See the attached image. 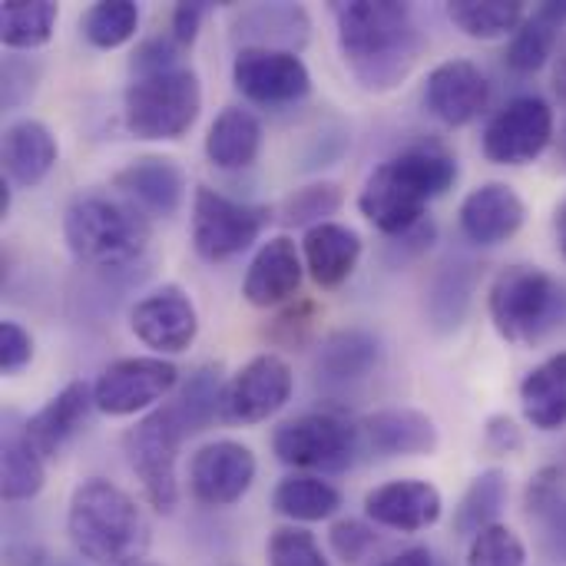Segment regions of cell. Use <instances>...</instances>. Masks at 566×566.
<instances>
[{
  "label": "cell",
  "mask_w": 566,
  "mask_h": 566,
  "mask_svg": "<svg viewBox=\"0 0 566 566\" xmlns=\"http://www.w3.org/2000/svg\"><path fill=\"white\" fill-rule=\"evenodd\" d=\"M332 13L342 60L365 93H391L415 73L424 53V33L408 3L348 0L332 3Z\"/></svg>",
  "instance_id": "1"
},
{
  "label": "cell",
  "mask_w": 566,
  "mask_h": 566,
  "mask_svg": "<svg viewBox=\"0 0 566 566\" xmlns=\"http://www.w3.org/2000/svg\"><path fill=\"white\" fill-rule=\"evenodd\" d=\"M461 176L458 159L438 146H411L381 166H375L358 192V212L388 239L411 226H418L434 199H441L448 189H454Z\"/></svg>",
  "instance_id": "2"
},
{
  "label": "cell",
  "mask_w": 566,
  "mask_h": 566,
  "mask_svg": "<svg viewBox=\"0 0 566 566\" xmlns=\"http://www.w3.org/2000/svg\"><path fill=\"white\" fill-rule=\"evenodd\" d=\"M66 534L73 551L96 566L139 564L149 551L146 514L123 488L103 478H90L70 494Z\"/></svg>",
  "instance_id": "3"
},
{
  "label": "cell",
  "mask_w": 566,
  "mask_h": 566,
  "mask_svg": "<svg viewBox=\"0 0 566 566\" xmlns=\"http://www.w3.org/2000/svg\"><path fill=\"white\" fill-rule=\"evenodd\" d=\"M63 239L80 265L116 272L143 259L153 222L119 192H80L63 212Z\"/></svg>",
  "instance_id": "4"
},
{
  "label": "cell",
  "mask_w": 566,
  "mask_h": 566,
  "mask_svg": "<svg viewBox=\"0 0 566 566\" xmlns=\"http://www.w3.org/2000/svg\"><path fill=\"white\" fill-rule=\"evenodd\" d=\"M488 315L504 342L534 348L566 318V289L541 265H507L488 289Z\"/></svg>",
  "instance_id": "5"
},
{
  "label": "cell",
  "mask_w": 566,
  "mask_h": 566,
  "mask_svg": "<svg viewBox=\"0 0 566 566\" xmlns=\"http://www.w3.org/2000/svg\"><path fill=\"white\" fill-rule=\"evenodd\" d=\"M202 109V83L192 66L133 76L123 93L126 133L146 143L182 139Z\"/></svg>",
  "instance_id": "6"
},
{
  "label": "cell",
  "mask_w": 566,
  "mask_h": 566,
  "mask_svg": "<svg viewBox=\"0 0 566 566\" xmlns=\"http://www.w3.org/2000/svg\"><path fill=\"white\" fill-rule=\"evenodd\" d=\"M189 438L186 424L179 421L172 405H159L156 411L143 415L123 434V454L129 471L136 474L146 504L156 514H172L179 504V448Z\"/></svg>",
  "instance_id": "7"
},
{
  "label": "cell",
  "mask_w": 566,
  "mask_h": 566,
  "mask_svg": "<svg viewBox=\"0 0 566 566\" xmlns=\"http://www.w3.org/2000/svg\"><path fill=\"white\" fill-rule=\"evenodd\" d=\"M361 424L338 411H308L289 418L272 434V454L302 474H342L361 451Z\"/></svg>",
  "instance_id": "8"
},
{
  "label": "cell",
  "mask_w": 566,
  "mask_h": 566,
  "mask_svg": "<svg viewBox=\"0 0 566 566\" xmlns=\"http://www.w3.org/2000/svg\"><path fill=\"white\" fill-rule=\"evenodd\" d=\"M272 209L262 202H239L212 186H196L192 192V249L202 262H229L252 249Z\"/></svg>",
  "instance_id": "9"
},
{
  "label": "cell",
  "mask_w": 566,
  "mask_h": 566,
  "mask_svg": "<svg viewBox=\"0 0 566 566\" xmlns=\"http://www.w3.org/2000/svg\"><path fill=\"white\" fill-rule=\"evenodd\" d=\"M179 385V368L163 355H136L106 365L93 385L96 411L109 418H129L139 411H156L163 398Z\"/></svg>",
  "instance_id": "10"
},
{
  "label": "cell",
  "mask_w": 566,
  "mask_h": 566,
  "mask_svg": "<svg viewBox=\"0 0 566 566\" xmlns=\"http://www.w3.org/2000/svg\"><path fill=\"white\" fill-rule=\"evenodd\" d=\"M554 139V109L544 96L524 93L507 99L484 126L481 149L497 166H531Z\"/></svg>",
  "instance_id": "11"
},
{
  "label": "cell",
  "mask_w": 566,
  "mask_h": 566,
  "mask_svg": "<svg viewBox=\"0 0 566 566\" xmlns=\"http://www.w3.org/2000/svg\"><path fill=\"white\" fill-rule=\"evenodd\" d=\"M292 388H295V375L285 358H279L272 352L255 355L226 381L219 421L235 424V428L262 424L289 405Z\"/></svg>",
  "instance_id": "12"
},
{
  "label": "cell",
  "mask_w": 566,
  "mask_h": 566,
  "mask_svg": "<svg viewBox=\"0 0 566 566\" xmlns=\"http://www.w3.org/2000/svg\"><path fill=\"white\" fill-rule=\"evenodd\" d=\"M232 83L249 103L265 109L298 106L312 93V73L298 53L262 50V46L235 50Z\"/></svg>",
  "instance_id": "13"
},
{
  "label": "cell",
  "mask_w": 566,
  "mask_h": 566,
  "mask_svg": "<svg viewBox=\"0 0 566 566\" xmlns=\"http://www.w3.org/2000/svg\"><path fill=\"white\" fill-rule=\"evenodd\" d=\"M255 454L239 441H209L189 461V494L202 507L239 504L255 481Z\"/></svg>",
  "instance_id": "14"
},
{
  "label": "cell",
  "mask_w": 566,
  "mask_h": 566,
  "mask_svg": "<svg viewBox=\"0 0 566 566\" xmlns=\"http://www.w3.org/2000/svg\"><path fill=\"white\" fill-rule=\"evenodd\" d=\"M129 328L156 355H182L199 335V312L179 285H159L133 305Z\"/></svg>",
  "instance_id": "15"
},
{
  "label": "cell",
  "mask_w": 566,
  "mask_h": 566,
  "mask_svg": "<svg viewBox=\"0 0 566 566\" xmlns=\"http://www.w3.org/2000/svg\"><path fill=\"white\" fill-rule=\"evenodd\" d=\"M488 103H491V80L478 63L458 56V60L438 63L428 73L424 106L438 123L461 129L474 123L488 109Z\"/></svg>",
  "instance_id": "16"
},
{
  "label": "cell",
  "mask_w": 566,
  "mask_h": 566,
  "mask_svg": "<svg viewBox=\"0 0 566 566\" xmlns=\"http://www.w3.org/2000/svg\"><path fill=\"white\" fill-rule=\"evenodd\" d=\"M109 186L149 219H172L189 192L186 169L169 156H139L113 172Z\"/></svg>",
  "instance_id": "17"
},
{
  "label": "cell",
  "mask_w": 566,
  "mask_h": 566,
  "mask_svg": "<svg viewBox=\"0 0 566 566\" xmlns=\"http://www.w3.org/2000/svg\"><path fill=\"white\" fill-rule=\"evenodd\" d=\"M305 279V259L302 245L289 235H275L259 245L252 255L245 279H242V298L252 308H279L292 302Z\"/></svg>",
  "instance_id": "18"
},
{
  "label": "cell",
  "mask_w": 566,
  "mask_h": 566,
  "mask_svg": "<svg viewBox=\"0 0 566 566\" xmlns=\"http://www.w3.org/2000/svg\"><path fill=\"white\" fill-rule=\"evenodd\" d=\"M441 514H444V497L431 481L405 478V481L378 484L375 491L365 494V517L375 527H388L398 534L428 531L441 521Z\"/></svg>",
  "instance_id": "19"
},
{
  "label": "cell",
  "mask_w": 566,
  "mask_h": 566,
  "mask_svg": "<svg viewBox=\"0 0 566 566\" xmlns=\"http://www.w3.org/2000/svg\"><path fill=\"white\" fill-rule=\"evenodd\" d=\"M458 222L468 242L481 249H494L511 242L524 222H527V206L517 196L514 186L507 182H484L471 189L458 209Z\"/></svg>",
  "instance_id": "20"
},
{
  "label": "cell",
  "mask_w": 566,
  "mask_h": 566,
  "mask_svg": "<svg viewBox=\"0 0 566 566\" xmlns=\"http://www.w3.org/2000/svg\"><path fill=\"white\" fill-rule=\"evenodd\" d=\"M96 408V398H93V385L86 381H70L63 391H56L27 424H23V434L27 441L36 448V454L43 461H56L70 444L73 438L90 424V415Z\"/></svg>",
  "instance_id": "21"
},
{
  "label": "cell",
  "mask_w": 566,
  "mask_h": 566,
  "mask_svg": "<svg viewBox=\"0 0 566 566\" xmlns=\"http://www.w3.org/2000/svg\"><path fill=\"white\" fill-rule=\"evenodd\" d=\"M232 40L239 50H285L302 53L312 40V17L298 3H252L232 17Z\"/></svg>",
  "instance_id": "22"
},
{
  "label": "cell",
  "mask_w": 566,
  "mask_h": 566,
  "mask_svg": "<svg viewBox=\"0 0 566 566\" xmlns=\"http://www.w3.org/2000/svg\"><path fill=\"white\" fill-rule=\"evenodd\" d=\"M361 441L381 458H424L438 451V424L418 408H378L361 418Z\"/></svg>",
  "instance_id": "23"
},
{
  "label": "cell",
  "mask_w": 566,
  "mask_h": 566,
  "mask_svg": "<svg viewBox=\"0 0 566 566\" xmlns=\"http://www.w3.org/2000/svg\"><path fill=\"white\" fill-rule=\"evenodd\" d=\"M0 156H3V179H10L20 189H36L53 172L60 159V143L46 123L23 116L3 129Z\"/></svg>",
  "instance_id": "24"
},
{
  "label": "cell",
  "mask_w": 566,
  "mask_h": 566,
  "mask_svg": "<svg viewBox=\"0 0 566 566\" xmlns=\"http://www.w3.org/2000/svg\"><path fill=\"white\" fill-rule=\"evenodd\" d=\"M361 252H365L361 235L345 222H322V226H315V229H308L302 235L305 272L325 292L345 285L355 275V269L361 262Z\"/></svg>",
  "instance_id": "25"
},
{
  "label": "cell",
  "mask_w": 566,
  "mask_h": 566,
  "mask_svg": "<svg viewBox=\"0 0 566 566\" xmlns=\"http://www.w3.org/2000/svg\"><path fill=\"white\" fill-rule=\"evenodd\" d=\"M381 361V342L368 328L332 332L315 352V378L328 388H345L368 378Z\"/></svg>",
  "instance_id": "26"
},
{
  "label": "cell",
  "mask_w": 566,
  "mask_h": 566,
  "mask_svg": "<svg viewBox=\"0 0 566 566\" xmlns=\"http://www.w3.org/2000/svg\"><path fill=\"white\" fill-rule=\"evenodd\" d=\"M262 119L249 106H226L206 133V156L216 169H249L262 153Z\"/></svg>",
  "instance_id": "27"
},
{
  "label": "cell",
  "mask_w": 566,
  "mask_h": 566,
  "mask_svg": "<svg viewBox=\"0 0 566 566\" xmlns=\"http://www.w3.org/2000/svg\"><path fill=\"white\" fill-rule=\"evenodd\" d=\"M564 30L566 0H547L541 7H534V13H527V20L507 43V66L514 73L544 70L554 60V53L564 40Z\"/></svg>",
  "instance_id": "28"
},
{
  "label": "cell",
  "mask_w": 566,
  "mask_h": 566,
  "mask_svg": "<svg viewBox=\"0 0 566 566\" xmlns=\"http://www.w3.org/2000/svg\"><path fill=\"white\" fill-rule=\"evenodd\" d=\"M521 408L524 418L551 434V431H564L566 428V352L551 355L547 361H541L537 368L527 371V378L521 381Z\"/></svg>",
  "instance_id": "29"
},
{
  "label": "cell",
  "mask_w": 566,
  "mask_h": 566,
  "mask_svg": "<svg viewBox=\"0 0 566 566\" xmlns=\"http://www.w3.org/2000/svg\"><path fill=\"white\" fill-rule=\"evenodd\" d=\"M478 292V265L468 259H451L438 269L428 289V322L434 332H458L471 312Z\"/></svg>",
  "instance_id": "30"
},
{
  "label": "cell",
  "mask_w": 566,
  "mask_h": 566,
  "mask_svg": "<svg viewBox=\"0 0 566 566\" xmlns=\"http://www.w3.org/2000/svg\"><path fill=\"white\" fill-rule=\"evenodd\" d=\"M272 511L292 524H318L342 511V491L318 474H289L272 491Z\"/></svg>",
  "instance_id": "31"
},
{
  "label": "cell",
  "mask_w": 566,
  "mask_h": 566,
  "mask_svg": "<svg viewBox=\"0 0 566 566\" xmlns=\"http://www.w3.org/2000/svg\"><path fill=\"white\" fill-rule=\"evenodd\" d=\"M444 13L471 40L514 36L527 20L524 0H451Z\"/></svg>",
  "instance_id": "32"
},
{
  "label": "cell",
  "mask_w": 566,
  "mask_h": 566,
  "mask_svg": "<svg viewBox=\"0 0 566 566\" xmlns=\"http://www.w3.org/2000/svg\"><path fill=\"white\" fill-rule=\"evenodd\" d=\"M507 504V474L497 468L481 471L468 491L461 494L458 507H454V534L464 541H474L478 534H484L488 527L501 524V511Z\"/></svg>",
  "instance_id": "33"
},
{
  "label": "cell",
  "mask_w": 566,
  "mask_h": 566,
  "mask_svg": "<svg viewBox=\"0 0 566 566\" xmlns=\"http://www.w3.org/2000/svg\"><path fill=\"white\" fill-rule=\"evenodd\" d=\"M46 461L27 441L23 431H10L0 448V494L7 504L33 501L46 484Z\"/></svg>",
  "instance_id": "34"
},
{
  "label": "cell",
  "mask_w": 566,
  "mask_h": 566,
  "mask_svg": "<svg viewBox=\"0 0 566 566\" xmlns=\"http://www.w3.org/2000/svg\"><path fill=\"white\" fill-rule=\"evenodd\" d=\"M60 20L53 0H3L0 3V40L10 50H40L50 43Z\"/></svg>",
  "instance_id": "35"
},
{
  "label": "cell",
  "mask_w": 566,
  "mask_h": 566,
  "mask_svg": "<svg viewBox=\"0 0 566 566\" xmlns=\"http://www.w3.org/2000/svg\"><path fill=\"white\" fill-rule=\"evenodd\" d=\"M222 391H226V378H222V365L209 361L199 365L179 388L176 401H169L179 415V421L186 424L189 434L206 431L216 418H219V405H222Z\"/></svg>",
  "instance_id": "36"
},
{
  "label": "cell",
  "mask_w": 566,
  "mask_h": 566,
  "mask_svg": "<svg viewBox=\"0 0 566 566\" xmlns=\"http://www.w3.org/2000/svg\"><path fill=\"white\" fill-rule=\"evenodd\" d=\"M139 30V3L133 0H99L83 10L80 33L96 50H119Z\"/></svg>",
  "instance_id": "37"
},
{
  "label": "cell",
  "mask_w": 566,
  "mask_h": 566,
  "mask_svg": "<svg viewBox=\"0 0 566 566\" xmlns=\"http://www.w3.org/2000/svg\"><path fill=\"white\" fill-rule=\"evenodd\" d=\"M345 206V192H342V186L338 182H328V179H322V182H308V186H302V189H295L285 202H282V222L289 226V229H315V226H322V222H332V216L338 212Z\"/></svg>",
  "instance_id": "38"
},
{
  "label": "cell",
  "mask_w": 566,
  "mask_h": 566,
  "mask_svg": "<svg viewBox=\"0 0 566 566\" xmlns=\"http://www.w3.org/2000/svg\"><path fill=\"white\" fill-rule=\"evenodd\" d=\"M527 517L551 524V531H566V471L564 468H541L527 484Z\"/></svg>",
  "instance_id": "39"
},
{
  "label": "cell",
  "mask_w": 566,
  "mask_h": 566,
  "mask_svg": "<svg viewBox=\"0 0 566 566\" xmlns=\"http://www.w3.org/2000/svg\"><path fill=\"white\" fill-rule=\"evenodd\" d=\"M265 557H269V566H332L322 554V544L315 541V534L295 524L272 531Z\"/></svg>",
  "instance_id": "40"
},
{
  "label": "cell",
  "mask_w": 566,
  "mask_h": 566,
  "mask_svg": "<svg viewBox=\"0 0 566 566\" xmlns=\"http://www.w3.org/2000/svg\"><path fill=\"white\" fill-rule=\"evenodd\" d=\"M527 564V547L524 541L507 527L494 524L484 534L471 541L468 551V566H524Z\"/></svg>",
  "instance_id": "41"
},
{
  "label": "cell",
  "mask_w": 566,
  "mask_h": 566,
  "mask_svg": "<svg viewBox=\"0 0 566 566\" xmlns=\"http://www.w3.org/2000/svg\"><path fill=\"white\" fill-rule=\"evenodd\" d=\"M182 46L176 43L172 33H156V36H146L136 50H133V60H129V70L133 76H149V73H163V70H176L182 66Z\"/></svg>",
  "instance_id": "42"
},
{
  "label": "cell",
  "mask_w": 566,
  "mask_h": 566,
  "mask_svg": "<svg viewBox=\"0 0 566 566\" xmlns=\"http://www.w3.org/2000/svg\"><path fill=\"white\" fill-rule=\"evenodd\" d=\"M328 544H332V551H335V557H338L342 564L355 566L371 554V547L378 544V537H375V527H368L365 521L345 517V521L332 524Z\"/></svg>",
  "instance_id": "43"
},
{
  "label": "cell",
  "mask_w": 566,
  "mask_h": 566,
  "mask_svg": "<svg viewBox=\"0 0 566 566\" xmlns=\"http://www.w3.org/2000/svg\"><path fill=\"white\" fill-rule=\"evenodd\" d=\"M434 242H438V222L431 216H424L418 226H411V229H405L398 235H388L385 255H388L391 265H408V262L421 259Z\"/></svg>",
  "instance_id": "44"
},
{
  "label": "cell",
  "mask_w": 566,
  "mask_h": 566,
  "mask_svg": "<svg viewBox=\"0 0 566 566\" xmlns=\"http://www.w3.org/2000/svg\"><path fill=\"white\" fill-rule=\"evenodd\" d=\"M36 80H40V66L33 60L7 56L3 60V86H0L3 109H17L20 103H27L36 90Z\"/></svg>",
  "instance_id": "45"
},
{
  "label": "cell",
  "mask_w": 566,
  "mask_h": 566,
  "mask_svg": "<svg viewBox=\"0 0 566 566\" xmlns=\"http://www.w3.org/2000/svg\"><path fill=\"white\" fill-rule=\"evenodd\" d=\"M33 361V338L20 322H0V371L20 375Z\"/></svg>",
  "instance_id": "46"
},
{
  "label": "cell",
  "mask_w": 566,
  "mask_h": 566,
  "mask_svg": "<svg viewBox=\"0 0 566 566\" xmlns=\"http://www.w3.org/2000/svg\"><path fill=\"white\" fill-rule=\"evenodd\" d=\"M206 13H209V3H202V0H182V3H176V7H172L169 33L176 36V43H179L182 50H189V46L196 43V36H199V27H202Z\"/></svg>",
  "instance_id": "47"
},
{
  "label": "cell",
  "mask_w": 566,
  "mask_h": 566,
  "mask_svg": "<svg viewBox=\"0 0 566 566\" xmlns=\"http://www.w3.org/2000/svg\"><path fill=\"white\" fill-rule=\"evenodd\" d=\"M484 444L494 454H517L524 448V431L511 415H494L484 424Z\"/></svg>",
  "instance_id": "48"
},
{
  "label": "cell",
  "mask_w": 566,
  "mask_h": 566,
  "mask_svg": "<svg viewBox=\"0 0 566 566\" xmlns=\"http://www.w3.org/2000/svg\"><path fill=\"white\" fill-rule=\"evenodd\" d=\"M381 566H434V560H431L428 547H408V551L395 554L391 560H385Z\"/></svg>",
  "instance_id": "49"
},
{
  "label": "cell",
  "mask_w": 566,
  "mask_h": 566,
  "mask_svg": "<svg viewBox=\"0 0 566 566\" xmlns=\"http://www.w3.org/2000/svg\"><path fill=\"white\" fill-rule=\"evenodd\" d=\"M554 90L566 103V33L564 40H560V46H557V53H554Z\"/></svg>",
  "instance_id": "50"
},
{
  "label": "cell",
  "mask_w": 566,
  "mask_h": 566,
  "mask_svg": "<svg viewBox=\"0 0 566 566\" xmlns=\"http://www.w3.org/2000/svg\"><path fill=\"white\" fill-rule=\"evenodd\" d=\"M10 206H13V182L0 179V219L10 216Z\"/></svg>",
  "instance_id": "51"
},
{
  "label": "cell",
  "mask_w": 566,
  "mask_h": 566,
  "mask_svg": "<svg viewBox=\"0 0 566 566\" xmlns=\"http://www.w3.org/2000/svg\"><path fill=\"white\" fill-rule=\"evenodd\" d=\"M554 232H557V245H560V252L566 255V199H564V206L557 209V219H554Z\"/></svg>",
  "instance_id": "52"
},
{
  "label": "cell",
  "mask_w": 566,
  "mask_h": 566,
  "mask_svg": "<svg viewBox=\"0 0 566 566\" xmlns=\"http://www.w3.org/2000/svg\"><path fill=\"white\" fill-rule=\"evenodd\" d=\"M129 566H156V564H146V560H139V564H129Z\"/></svg>",
  "instance_id": "53"
}]
</instances>
